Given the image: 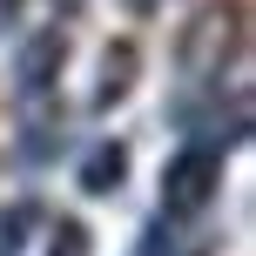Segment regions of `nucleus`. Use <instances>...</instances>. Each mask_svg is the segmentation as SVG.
<instances>
[{"label":"nucleus","mask_w":256,"mask_h":256,"mask_svg":"<svg viewBox=\"0 0 256 256\" xmlns=\"http://www.w3.org/2000/svg\"><path fill=\"white\" fill-rule=\"evenodd\" d=\"M209 176H216V155L209 148H182L168 168V202L176 209H202L209 202Z\"/></svg>","instance_id":"1"},{"label":"nucleus","mask_w":256,"mask_h":256,"mask_svg":"<svg viewBox=\"0 0 256 256\" xmlns=\"http://www.w3.org/2000/svg\"><path fill=\"white\" fill-rule=\"evenodd\" d=\"M27 222H34L27 209H14V216L0 222V256H20V236H27Z\"/></svg>","instance_id":"2"}]
</instances>
